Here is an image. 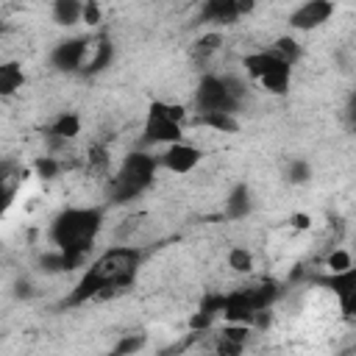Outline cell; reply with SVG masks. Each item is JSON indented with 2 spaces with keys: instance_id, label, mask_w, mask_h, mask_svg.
<instances>
[{
  "instance_id": "d6986e66",
  "label": "cell",
  "mask_w": 356,
  "mask_h": 356,
  "mask_svg": "<svg viewBox=\"0 0 356 356\" xmlns=\"http://www.w3.org/2000/svg\"><path fill=\"white\" fill-rule=\"evenodd\" d=\"M220 47H222V33L209 31V33H203V36L195 42V56H197L200 61H206V58H211Z\"/></svg>"
},
{
  "instance_id": "d4e9b609",
  "label": "cell",
  "mask_w": 356,
  "mask_h": 356,
  "mask_svg": "<svg viewBox=\"0 0 356 356\" xmlns=\"http://www.w3.org/2000/svg\"><path fill=\"white\" fill-rule=\"evenodd\" d=\"M11 186H8V178H6V170H0V214L8 209V203H11Z\"/></svg>"
},
{
  "instance_id": "ffe728a7",
  "label": "cell",
  "mask_w": 356,
  "mask_h": 356,
  "mask_svg": "<svg viewBox=\"0 0 356 356\" xmlns=\"http://www.w3.org/2000/svg\"><path fill=\"white\" fill-rule=\"evenodd\" d=\"M33 170H36L39 178L53 181V178H58V172L64 170V164H61V159H56V156H39V159L33 161Z\"/></svg>"
},
{
  "instance_id": "ac0fdd59",
  "label": "cell",
  "mask_w": 356,
  "mask_h": 356,
  "mask_svg": "<svg viewBox=\"0 0 356 356\" xmlns=\"http://www.w3.org/2000/svg\"><path fill=\"white\" fill-rule=\"evenodd\" d=\"M325 270L328 275H339V273H350L353 270V256L348 248H334L328 256H325Z\"/></svg>"
},
{
  "instance_id": "44dd1931",
  "label": "cell",
  "mask_w": 356,
  "mask_h": 356,
  "mask_svg": "<svg viewBox=\"0 0 356 356\" xmlns=\"http://www.w3.org/2000/svg\"><path fill=\"white\" fill-rule=\"evenodd\" d=\"M286 178H289V184H306V181L312 178V167H309V161H303V159H292L289 167H286Z\"/></svg>"
},
{
  "instance_id": "9a60e30c",
  "label": "cell",
  "mask_w": 356,
  "mask_h": 356,
  "mask_svg": "<svg viewBox=\"0 0 356 356\" xmlns=\"http://www.w3.org/2000/svg\"><path fill=\"white\" fill-rule=\"evenodd\" d=\"M250 206H253V200H250V189H248L245 184H239V186H234V192H231L228 200H225V217H231V220H242V217L250 211Z\"/></svg>"
},
{
  "instance_id": "4fadbf2b",
  "label": "cell",
  "mask_w": 356,
  "mask_h": 356,
  "mask_svg": "<svg viewBox=\"0 0 356 356\" xmlns=\"http://www.w3.org/2000/svg\"><path fill=\"white\" fill-rule=\"evenodd\" d=\"M197 125L200 128H209L214 134H236L239 131V117L236 114H225V111L197 114Z\"/></svg>"
},
{
  "instance_id": "277c9868",
  "label": "cell",
  "mask_w": 356,
  "mask_h": 356,
  "mask_svg": "<svg viewBox=\"0 0 356 356\" xmlns=\"http://www.w3.org/2000/svg\"><path fill=\"white\" fill-rule=\"evenodd\" d=\"M245 97H248V81L236 75L206 72L195 89L197 114H214V111L239 114V108L245 106Z\"/></svg>"
},
{
  "instance_id": "603a6c76",
  "label": "cell",
  "mask_w": 356,
  "mask_h": 356,
  "mask_svg": "<svg viewBox=\"0 0 356 356\" xmlns=\"http://www.w3.org/2000/svg\"><path fill=\"white\" fill-rule=\"evenodd\" d=\"M81 22H86L89 28H95V25H100L103 22V8L97 6V3H83V11H81Z\"/></svg>"
},
{
  "instance_id": "3957f363",
  "label": "cell",
  "mask_w": 356,
  "mask_h": 356,
  "mask_svg": "<svg viewBox=\"0 0 356 356\" xmlns=\"http://www.w3.org/2000/svg\"><path fill=\"white\" fill-rule=\"evenodd\" d=\"M156 172H159V159L145 153V150H134L128 153L120 167L108 175V197L114 203H128L134 197H139L153 181H156Z\"/></svg>"
},
{
  "instance_id": "8fae6325",
  "label": "cell",
  "mask_w": 356,
  "mask_h": 356,
  "mask_svg": "<svg viewBox=\"0 0 356 356\" xmlns=\"http://www.w3.org/2000/svg\"><path fill=\"white\" fill-rule=\"evenodd\" d=\"M289 81H292V67H286L284 61H275V64L259 78L261 89L270 92V95H286V92H289Z\"/></svg>"
},
{
  "instance_id": "5b68a950",
  "label": "cell",
  "mask_w": 356,
  "mask_h": 356,
  "mask_svg": "<svg viewBox=\"0 0 356 356\" xmlns=\"http://www.w3.org/2000/svg\"><path fill=\"white\" fill-rule=\"evenodd\" d=\"M184 122H186V108L181 103L170 100H153L145 125H142V145H175L184 139Z\"/></svg>"
},
{
  "instance_id": "7a4b0ae2",
  "label": "cell",
  "mask_w": 356,
  "mask_h": 356,
  "mask_svg": "<svg viewBox=\"0 0 356 356\" xmlns=\"http://www.w3.org/2000/svg\"><path fill=\"white\" fill-rule=\"evenodd\" d=\"M103 231V209L70 206L50 225V242L64 256V270L81 267Z\"/></svg>"
},
{
  "instance_id": "6da1fadb",
  "label": "cell",
  "mask_w": 356,
  "mask_h": 356,
  "mask_svg": "<svg viewBox=\"0 0 356 356\" xmlns=\"http://www.w3.org/2000/svg\"><path fill=\"white\" fill-rule=\"evenodd\" d=\"M136 267H139V250H134L131 245L108 248L103 256H97L83 270V275L72 286L67 303L70 306H81L86 300L108 298L111 292H120V289L131 286L134 275H136Z\"/></svg>"
},
{
  "instance_id": "7402d4cb",
  "label": "cell",
  "mask_w": 356,
  "mask_h": 356,
  "mask_svg": "<svg viewBox=\"0 0 356 356\" xmlns=\"http://www.w3.org/2000/svg\"><path fill=\"white\" fill-rule=\"evenodd\" d=\"M142 345H145V334H128V337L120 339V345L114 348V353L117 356H134V353L142 350Z\"/></svg>"
},
{
  "instance_id": "8992f818",
  "label": "cell",
  "mask_w": 356,
  "mask_h": 356,
  "mask_svg": "<svg viewBox=\"0 0 356 356\" xmlns=\"http://www.w3.org/2000/svg\"><path fill=\"white\" fill-rule=\"evenodd\" d=\"M203 161V150L195 145V142H175V145H167L159 156V167L172 172V175H189L197 170V164Z\"/></svg>"
},
{
  "instance_id": "5bb4252c",
  "label": "cell",
  "mask_w": 356,
  "mask_h": 356,
  "mask_svg": "<svg viewBox=\"0 0 356 356\" xmlns=\"http://www.w3.org/2000/svg\"><path fill=\"white\" fill-rule=\"evenodd\" d=\"M270 53H273L278 61H284L286 67H295V64L303 58V47H300V42H298L295 36H278V39L273 42Z\"/></svg>"
},
{
  "instance_id": "cb8c5ba5",
  "label": "cell",
  "mask_w": 356,
  "mask_h": 356,
  "mask_svg": "<svg viewBox=\"0 0 356 356\" xmlns=\"http://www.w3.org/2000/svg\"><path fill=\"white\" fill-rule=\"evenodd\" d=\"M214 353H217V356H242V353H245V345L231 342V339H225V337H217Z\"/></svg>"
},
{
  "instance_id": "30bf717a",
  "label": "cell",
  "mask_w": 356,
  "mask_h": 356,
  "mask_svg": "<svg viewBox=\"0 0 356 356\" xmlns=\"http://www.w3.org/2000/svg\"><path fill=\"white\" fill-rule=\"evenodd\" d=\"M25 86V70L19 61H0V100L14 97Z\"/></svg>"
},
{
  "instance_id": "4316f807",
  "label": "cell",
  "mask_w": 356,
  "mask_h": 356,
  "mask_svg": "<svg viewBox=\"0 0 356 356\" xmlns=\"http://www.w3.org/2000/svg\"><path fill=\"white\" fill-rule=\"evenodd\" d=\"M0 253H3V242H0Z\"/></svg>"
},
{
  "instance_id": "9c48e42d",
  "label": "cell",
  "mask_w": 356,
  "mask_h": 356,
  "mask_svg": "<svg viewBox=\"0 0 356 356\" xmlns=\"http://www.w3.org/2000/svg\"><path fill=\"white\" fill-rule=\"evenodd\" d=\"M239 17V0H209L200 6V19L211 25H231Z\"/></svg>"
},
{
  "instance_id": "52a82bcc",
  "label": "cell",
  "mask_w": 356,
  "mask_h": 356,
  "mask_svg": "<svg viewBox=\"0 0 356 356\" xmlns=\"http://www.w3.org/2000/svg\"><path fill=\"white\" fill-rule=\"evenodd\" d=\"M337 6L328 3V0H309V3H300L292 14H289V28L295 31H314L320 25H325L331 17H334Z\"/></svg>"
},
{
  "instance_id": "7c38bea8",
  "label": "cell",
  "mask_w": 356,
  "mask_h": 356,
  "mask_svg": "<svg viewBox=\"0 0 356 356\" xmlns=\"http://www.w3.org/2000/svg\"><path fill=\"white\" fill-rule=\"evenodd\" d=\"M81 128H83L81 114H75V111H61V114L50 122V136H53L56 142H72V139L81 134Z\"/></svg>"
},
{
  "instance_id": "e0dca14e",
  "label": "cell",
  "mask_w": 356,
  "mask_h": 356,
  "mask_svg": "<svg viewBox=\"0 0 356 356\" xmlns=\"http://www.w3.org/2000/svg\"><path fill=\"white\" fill-rule=\"evenodd\" d=\"M225 264H228L231 273L245 275V273L253 270L256 259H253V250H250V248H245V245H234V248H228V253H225Z\"/></svg>"
},
{
  "instance_id": "484cf974",
  "label": "cell",
  "mask_w": 356,
  "mask_h": 356,
  "mask_svg": "<svg viewBox=\"0 0 356 356\" xmlns=\"http://www.w3.org/2000/svg\"><path fill=\"white\" fill-rule=\"evenodd\" d=\"M289 225L298 228V231H306V228H312V217L303 214V211H295V214L289 217Z\"/></svg>"
},
{
  "instance_id": "ba28073f",
  "label": "cell",
  "mask_w": 356,
  "mask_h": 356,
  "mask_svg": "<svg viewBox=\"0 0 356 356\" xmlns=\"http://www.w3.org/2000/svg\"><path fill=\"white\" fill-rule=\"evenodd\" d=\"M86 47H89V39L86 36L64 39V42H58L50 50V64L56 70H64V72H81L83 58H86Z\"/></svg>"
},
{
  "instance_id": "2e32d148",
  "label": "cell",
  "mask_w": 356,
  "mask_h": 356,
  "mask_svg": "<svg viewBox=\"0 0 356 356\" xmlns=\"http://www.w3.org/2000/svg\"><path fill=\"white\" fill-rule=\"evenodd\" d=\"M81 11H83V3H78V0H56L50 6V14H53L56 25H78Z\"/></svg>"
}]
</instances>
